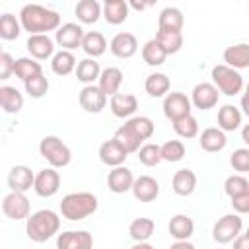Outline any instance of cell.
<instances>
[{"instance_id": "1", "label": "cell", "mask_w": 249, "mask_h": 249, "mask_svg": "<svg viewBox=\"0 0 249 249\" xmlns=\"http://www.w3.org/2000/svg\"><path fill=\"white\" fill-rule=\"evenodd\" d=\"M19 23L29 35H47L60 27V16L54 10H49L39 4H27L19 12Z\"/></svg>"}, {"instance_id": "2", "label": "cell", "mask_w": 249, "mask_h": 249, "mask_svg": "<svg viewBox=\"0 0 249 249\" xmlns=\"http://www.w3.org/2000/svg\"><path fill=\"white\" fill-rule=\"evenodd\" d=\"M60 228V218L56 212L53 210H37L33 212L29 218H27V224H25V231H27V237L35 243H43L47 239H51Z\"/></svg>"}, {"instance_id": "3", "label": "cell", "mask_w": 249, "mask_h": 249, "mask_svg": "<svg viewBox=\"0 0 249 249\" xmlns=\"http://www.w3.org/2000/svg\"><path fill=\"white\" fill-rule=\"evenodd\" d=\"M97 210V196L91 193H70L60 200V212L64 218L78 222L91 216Z\"/></svg>"}, {"instance_id": "4", "label": "cell", "mask_w": 249, "mask_h": 249, "mask_svg": "<svg viewBox=\"0 0 249 249\" xmlns=\"http://www.w3.org/2000/svg\"><path fill=\"white\" fill-rule=\"evenodd\" d=\"M41 156L51 163V167H66L72 160L70 148L58 138V136H45L39 144Z\"/></svg>"}, {"instance_id": "5", "label": "cell", "mask_w": 249, "mask_h": 249, "mask_svg": "<svg viewBox=\"0 0 249 249\" xmlns=\"http://www.w3.org/2000/svg\"><path fill=\"white\" fill-rule=\"evenodd\" d=\"M212 80H214V86L218 88V91L224 95H230V97L243 89L241 74L226 64H218L212 68Z\"/></svg>"}, {"instance_id": "6", "label": "cell", "mask_w": 249, "mask_h": 249, "mask_svg": "<svg viewBox=\"0 0 249 249\" xmlns=\"http://www.w3.org/2000/svg\"><path fill=\"white\" fill-rule=\"evenodd\" d=\"M243 228V222L239 214H224L212 228V237L218 243H230L239 237V231Z\"/></svg>"}, {"instance_id": "7", "label": "cell", "mask_w": 249, "mask_h": 249, "mask_svg": "<svg viewBox=\"0 0 249 249\" xmlns=\"http://www.w3.org/2000/svg\"><path fill=\"white\" fill-rule=\"evenodd\" d=\"M163 115L175 123L187 115H191V99L181 91H171L163 99Z\"/></svg>"}, {"instance_id": "8", "label": "cell", "mask_w": 249, "mask_h": 249, "mask_svg": "<svg viewBox=\"0 0 249 249\" xmlns=\"http://www.w3.org/2000/svg\"><path fill=\"white\" fill-rule=\"evenodd\" d=\"M2 212L10 220H27L29 218V200L23 193H10L2 200Z\"/></svg>"}, {"instance_id": "9", "label": "cell", "mask_w": 249, "mask_h": 249, "mask_svg": "<svg viewBox=\"0 0 249 249\" xmlns=\"http://www.w3.org/2000/svg\"><path fill=\"white\" fill-rule=\"evenodd\" d=\"M218 88L210 82H200L193 88V93H191V103L200 109V111H208L212 107H216L218 103Z\"/></svg>"}, {"instance_id": "10", "label": "cell", "mask_w": 249, "mask_h": 249, "mask_svg": "<svg viewBox=\"0 0 249 249\" xmlns=\"http://www.w3.org/2000/svg\"><path fill=\"white\" fill-rule=\"evenodd\" d=\"M35 193L39 196H53L58 193L60 189V175L54 167H45L35 175V185H33Z\"/></svg>"}, {"instance_id": "11", "label": "cell", "mask_w": 249, "mask_h": 249, "mask_svg": "<svg viewBox=\"0 0 249 249\" xmlns=\"http://www.w3.org/2000/svg\"><path fill=\"white\" fill-rule=\"evenodd\" d=\"M84 35L86 33L78 23H64L56 29L54 41L58 43V47H62V51H72V49L82 47Z\"/></svg>"}, {"instance_id": "12", "label": "cell", "mask_w": 249, "mask_h": 249, "mask_svg": "<svg viewBox=\"0 0 249 249\" xmlns=\"http://www.w3.org/2000/svg\"><path fill=\"white\" fill-rule=\"evenodd\" d=\"M78 101H80L84 111L101 113L107 105V95L99 89V86H86V88H82V91L78 95Z\"/></svg>"}, {"instance_id": "13", "label": "cell", "mask_w": 249, "mask_h": 249, "mask_svg": "<svg viewBox=\"0 0 249 249\" xmlns=\"http://www.w3.org/2000/svg\"><path fill=\"white\" fill-rule=\"evenodd\" d=\"M56 249H93V237L89 231H62L56 237Z\"/></svg>"}, {"instance_id": "14", "label": "cell", "mask_w": 249, "mask_h": 249, "mask_svg": "<svg viewBox=\"0 0 249 249\" xmlns=\"http://www.w3.org/2000/svg\"><path fill=\"white\" fill-rule=\"evenodd\" d=\"M35 185V175L27 165H14L8 173V187L14 193H25Z\"/></svg>"}, {"instance_id": "15", "label": "cell", "mask_w": 249, "mask_h": 249, "mask_svg": "<svg viewBox=\"0 0 249 249\" xmlns=\"http://www.w3.org/2000/svg\"><path fill=\"white\" fill-rule=\"evenodd\" d=\"M132 185H134V177H132V171L124 165H119V167H113L107 175V187L109 191L117 193V195H123L126 191H132Z\"/></svg>"}, {"instance_id": "16", "label": "cell", "mask_w": 249, "mask_h": 249, "mask_svg": "<svg viewBox=\"0 0 249 249\" xmlns=\"http://www.w3.org/2000/svg\"><path fill=\"white\" fill-rule=\"evenodd\" d=\"M126 156H128V152H126L115 138L105 140V142L99 146V160H101L105 165H109V167H119V165H123L124 160H126Z\"/></svg>"}, {"instance_id": "17", "label": "cell", "mask_w": 249, "mask_h": 249, "mask_svg": "<svg viewBox=\"0 0 249 249\" xmlns=\"http://www.w3.org/2000/svg\"><path fill=\"white\" fill-rule=\"evenodd\" d=\"M132 195L140 202H152L160 195V183L154 177H150V175H140V177L134 179Z\"/></svg>"}, {"instance_id": "18", "label": "cell", "mask_w": 249, "mask_h": 249, "mask_svg": "<svg viewBox=\"0 0 249 249\" xmlns=\"http://www.w3.org/2000/svg\"><path fill=\"white\" fill-rule=\"evenodd\" d=\"M109 49H111V53H113L115 56H119V58H130V56L136 54V51H138V41H136V37H134L132 33L123 31V33H117V35L111 39Z\"/></svg>"}, {"instance_id": "19", "label": "cell", "mask_w": 249, "mask_h": 249, "mask_svg": "<svg viewBox=\"0 0 249 249\" xmlns=\"http://www.w3.org/2000/svg\"><path fill=\"white\" fill-rule=\"evenodd\" d=\"M224 62H226V66H230L233 70L249 68V45L247 43H237V45L226 47Z\"/></svg>"}, {"instance_id": "20", "label": "cell", "mask_w": 249, "mask_h": 249, "mask_svg": "<svg viewBox=\"0 0 249 249\" xmlns=\"http://www.w3.org/2000/svg\"><path fill=\"white\" fill-rule=\"evenodd\" d=\"M27 51L35 60H45L49 56H54V43L49 35H29Z\"/></svg>"}, {"instance_id": "21", "label": "cell", "mask_w": 249, "mask_h": 249, "mask_svg": "<svg viewBox=\"0 0 249 249\" xmlns=\"http://www.w3.org/2000/svg\"><path fill=\"white\" fill-rule=\"evenodd\" d=\"M138 109V99L132 95V93H117L111 97V111L115 117H121V119H126L136 113Z\"/></svg>"}, {"instance_id": "22", "label": "cell", "mask_w": 249, "mask_h": 249, "mask_svg": "<svg viewBox=\"0 0 249 249\" xmlns=\"http://www.w3.org/2000/svg\"><path fill=\"white\" fill-rule=\"evenodd\" d=\"M198 144L204 152H220V150L226 148L228 138H226L224 130H220L216 126H210V128L202 130V134L198 136Z\"/></svg>"}, {"instance_id": "23", "label": "cell", "mask_w": 249, "mask_h": 249, "mask_svg": "<svg viewBox=\"0 0 249 249\" xmlns=\"http://www.w3.org/2000/svg\"><path fill=\"white\" fill-rule=\"evenodd\" d=\"M123 84V72L121 68L117 66H109L105 70H101V76H99V89L109 97L117 95L119 93V88Z\"/></svg>"}, {"instance_id": "24", "label": "cell", "mask_w": 249, "mask_h": 249, "mask_svg": "<svg viewBox=\"0 0 249 249\" xmlns=\"http://www.w3.org/2000/svg\"><path fill=\"white\" fill-rule=\"evenodd\" d=\"M171 187H173V191L179 195V196H189V195H193V191H195V187H196V175H195V171H191V169H179V171H175V175H173V179H171Z\"/></svg>"}, {"instance_id": "25", "label": "cell", "mask_w": 249, "mask_h": 249, "mask_svg": "<svg viewBox=\"0 0 249 249\" xmlns=\"http://www.w3.org/2000/svg\"><path fill=\"white\" fill-rule=\"evenodd\" d=\"M167 228H169L171 237H175L177 241H189V237L195 231V222L189 216H185V214H175L169 220V226Z\"/></svg>"}, {"instance_id": "26", "label": "cell", "mask_w": 249, "mask_h": 249, "mask_svg": "<svg viewBox=\"0 0 249 249\" xmlns=\"http://www.w3.org/2000/svg\"><path fill=\"white\" fill-rule=\"evenodd\" d=\"M103 18L111 25H119L128 18V4L124 0H105Z\"/></svg>"}, {"instance_id": "27", "label": "cell", "mask_w": 249, "mask_h": 249, "mask_svg": "<svg viewBox=\"0 0 249 249\" xmlns=\"http://www.w3.org/2000/svg\"><path fill=\"white\" fill-rule=\"evenodd\" d=\"M241 124V111L235 105H224L218 111V128L224 132H233Z\"/></svg>"}, {"instance_id": "28", "label": "cell", "mask_w": 249, "mask_h": 249, "mask_svg": "<svg viewBox=\"0 0 249 249\" xmlns=\"http://www.w3.org/2000/svg\"><path fill=\"white\" fill-rule=\"evenodd\" d=\"M0 105L6 113H19L23 107V95L14 86H2L0 88Z\"/></svg>"}, {"instance_id": "29", "label": "cell", "mask_w": 249, "mask_h": 249, "mask_svg": "<svg viewBox=\"0 0 249 249\" xmlns=\"http://www.w3.org/2000/svg\"><path fill=\"white\" fill-rule=\"evenodd\" d=\"M128 154H132V152H138L140 148H142V138L128 126V123H124L123 126H119L117 130H115V136H113Z\"/></svg>"}, {"instance_id": "30", "label": "cell", "mask_w": 249, "mask_h": 249, "mask_svg": "<svg viewBox=\"0 0 249 249\" xmlns=\"http://www.w3.org/2000/svg\"><path fill=\"white\" fill-rule=\"evenodd\" d=\"M101 76V68H99V62L95 58H84L78 62L76 66V78L86 84V86H93L95 80H99Z\"/></svg>"}, {"instance_id": "31", "label": "cell", "mask_w": 249, "mask_h": 249, "mask_svg": "<svg viewBox=\"0 0 249 249\" xmlns=\"http://www.w3.org/2000/svg\"><path fill=\"white\" fill-rule=\"evenodd\" d=\"M183 14L179 8H163L158 18V25L161 31H181L183 29Z\"/></svg>"}, {"instance_id": "32", "label": "cell", "mask_w": 249, "mask_h": 249, "mask_svg": "<svg viewBox=\"0 0 249 249\" xmlns=\"http://www.w3.org/2000/svg\"><path fill=\"white\" fill-rule=\"evenodd\" d=\"M154 228H156L154 220H150V218H134L130 222V226H128V233L136 243H144V241H148L152 237Z\"/></svg>"}, {"instance_id": "33", "label": "cell", "mask_w": 249, "mask_h": 249, "mask_svg": "<svg viewBox=\"0 0 249 249\" xmlns=\"http://www.w3.org/2000/svg\"><path fill=\"white\" fill-rule=\"evenodd\" d=\"M14 74L25 84V82L31 80V78L41 76V74H43V68H41V64H39L35 58H27V56H23V58H18V60H16Z\"/></svg>"}, {"instance_id": "34", "label": "cell", "mask_w": 249, "mask_h": 249, "mask_svg": "<svg viewBox=\"0 0 249 249\" xmlns=\"http://www.w3.org/2000/svg\"><path fill=\"white\" fill-rule=\"evenodd\" d=\"M74 12H76V16H78V19L82 23H95L99 19L103 8L95 0H82V2L76 4V10Z\"/></svg>"}, {"instance_id": "35", "label": "cell", "mask_w": 249, "mask_h": 249, "mask_svg": "<svg viewBox=\"0 0 249 249\" xmlns=\"http://www.w3.org/2000/svg\"><path fill=\"white\" fill-rule=\"evenodd\" d=\"M82 49L86 51V54L97 58V56H101V54L107 51V41H105V37H103L99 31H88V33L84 35Z\"/></svg>"}, {"instance_id": "36", "label": "cell", "mask_w": 249, "mask_h": 249, "mask_svg": "<svg viewBox=\"0 0 249 249\" xmlns=\"http://www.w3.org/2000/svg\"><path fill=\"white\" fill-rule=\"evenodd\" d=\"M169 78L165 76V74H161V72H154V74H150L148 78H146V82H144V89H146V93L148 95H152V97H163L167 91H169Z\"/></svg>"}, {"instance_id": "37", "label": "cell", "mask_w": 249, "mask_h": 249, "mask_svg": "<svg viewBox=\"0 0 249 249\" xmlns=\"http://www.w3.org/2000/svg\"><path fill=\"white\" fill-rule=\"evenodd\" d=\"M156 41L161 45V49L167 54H175L183 47V33L181 31H161V29H158Z\"/></svg>"}, {"instance_id": "38", "label": "cell", "mask_w": 249, "mask_h": 249, "mask_svg": "<svg viewBox=\"0 0 249 249\" xmlns=\"http://www.w3.org/2000/svg\"><path fill=\"white\" fill-rule=\"evenodd\" d=\"M142 58L150 66H161L165 62V58H167V53L161 49V45L156 39H150L142 47Z\"/></svg>"}, {"instance_id": "39", "label": "cell", "mask_w": 249, "mask_h": 249, "mask_svg": "<svg viewBox=\"0 0 249 249\" xmlns=\"http://www.w3.org/2000/svg\"><path fill=\"white\" fill-rule=\"evenodd\" d=\"M51 68L58 76H68L70 72L76 70V58L70 51H58L51 60Z\"/></svg>"}, {"instance_id": "40", "label": "cell", "mask_w": 249, "mask_h": 249, "mask_svg": "<svg viewBox=\"0 0 249 249\" xmlns=\"http://www.w3.org/2000/svg\"><path fill=\"white\" fill-rule=\"evenodd\" d=\"M21 33V23L16 19V16L12 14H2L0 16V37L6 41L18 39Z\"/></svg>"}, {"instance_id": "41", "label": "cell", "mask_w": 249, "mask_h": 249, "mask_svg": "<svg viewBox=\"0 0 249 249\" xmlns=\"http://www.w3.org/2000/svg\"><path fill=\"white\" fill-rule=\"evenodd\" d=\"M138 160H140V163H144L148 167L158 165L161 161V146H158L154 142L142 144V148L138 150Z\"/></svg>"}, {"instance_id": "42", "label": "cell", "mask_w": 249, "mask_h": 249, "mask_svg": "<svg viewBox=\"0 0 249 249\" xmlns=\"http://www.w3.org/2000/svg\"><path fill=\"white\" fill-rule=\"evenodd\" d=\"M173 130L181 138H195L198 134V123H196V119L193 115H187V117H183V119L173 123Z\"/></svg>"}, {"instance_id": "43", "label": "cell", "mask_w": 249, "mask_h": 249, "mask_svg": "<svg viewBox=\"0 0 249 249\" xmlns=\"http://www.w3.org/2000/svg\"><path fill=\"white\" fill-rule=\"evenodd\" d=\"M126 123H128V126H130L142 140L152 138V134H154V123H152L150 117H132V119H128Z\"/></svg>"}, {"instance_id": "44", "label": "cell", "mask_w": 249, "mask_h": 249, "mask_svg": "<svg viewBox=\"0 0 249 249\" xmlns=\"http://www.w3.org/2000/svg\"><path fill=\"white\" fill-rule=\"evenodd\" d=\"M185 156V146L181 140H167L163 146H161V160L165 161H179L183 160Z\"/></svg>"}, {"instance_id": "45", "label": "cell", "mask_w": 249, "mask_h": 249, "mask_svg": "<svg viewBox=\"0 0 249 249\" xmlns=\"http://www.w3.org/2000/svg\"><path fill=\"white\" fill-rule=\"evenodd\" d=\"M224 191L226 195L231 198V196H237L241 193H247L249 191V181L243 177V175H230L224 183Z\"/></svg>"}, {"instance_id": "46", "label": "cell", "mask_w": 249, "mask_h": 249, "mask_svg": "<svg viewBox=\"0 0 249 249\" xmlns=\"http://www.w3.org/2000/svg\"><path fill=\"white\" fill-rule=\"evenodd\" d=\"M25 91H27L31 97L39 99V97H43V95L49 91V80H47L43 74L37 76V78L27 80V82H25Z\"/></svg>"}, {"instance_id": "47", "label": "cell", "mask_w": 249, "mask_h": 249, "mask_svg": "<svg viewBox=\"0 0 249 249\" xmlns=\"http://www.w3.org/2000/svg\"><path fill=\"white\" fill-rule=\"evenodd\" d=\"M230 163L235 171L239 173H247L249 171V148H239L231 154L230 158Z\"/></svg>"}, {"instance_id": "48", "label": "cell", "mask_w": 249, "mask_h": 249, "mask_svg": "<svg viewBox=\"0 0 249 249\" xmlns=\"http://www.w3.org/2000/svg\"><path fill=\"white\" fill-rule=\"evenodd\" d=\"M14 68H16V60L8 53H2L0 54V80H8L14 74Z\"/></svg>"}, {"instance_id": "49", "label": "cell", "mask_w": 249, "mask_h": 249, "mask_svg": "<svg viewBox=\"0 0 249 249\" xmlns=\"http://www.w3.org/2000/svg\"><path fill=\"white\" fill-rule=\"evenodd\" d=\"M231 206L237 214H247L249 212V191L241 193L237 196H231Z\"/></svg>"}, {"instance_id": "50", "label": "cell", "mask_w": 249, "mask_h": 249, "mask_svg": "<svg viewBox=\"0 0 249 249\" xmlns=\"http://www.w3.org/2000/svg\"><path fill=\"white\" fill-rule=\"evenodd\" d=\"M233 249H249V237L243 233L233 241Z\"/></svg>"}, {"instance_id": "51", "label": "cell", "mask_w": 249, "mask_h": 249, "mask_svg": "<svg viewBox=\"0 0 249 249\" xmlns=\"http://www.w3.org/2000/svg\"><path fill=\"white\" fill-rule=\"evenodd\" d=\"M241 109H243L245 115H249V84L245 86V93L241 97Z\"/></svg>"}, {"instance_id": "52", "label": "cell", "mask_w": 249, "mask_h": 249, "mask_svg": "<svg viewBox=\"0 0 249 249\" xmlns=\"http://www.w3.org/2000/svg\"><path fill=\"white\" fill-rule=\"evenodd\" d=\"M169 249H195V245L189 243V241H175Z\"/></svg>"}, {"instance_id": "53", "label": "cell", "mask_w": 249, "mask_h": 249, "mask_svg": "<svg viewBox=\"0 0 249 249\" xmlns=\"http://www.w3.org/2000/svg\"><path fill=\"white\" fill-rule=\"evenodd\" d=\"M241 140L249 146V124H245V126H243V130H241Z\"/></svg>"}, {"instance_id": "54", "label": "cell", "mask_w": 249, "mask_h": 249, "mask_svg": "<svg viewBox=\"0 0 249 249\" xmlns=\"http://www.w3.org/2000/svg\"><path fill=\"white\" fill-rule=\"evenodd\" d=\"M130 249H154V247H152L150 243H146V241H144V243H136V245H132Z\"/></svg>"}, {"instance_id": "55", "label": "cell", "mask_w": 249, "mask_h": 249, "mask_svg": "<svg viewBox=\"0 0 249 249\" xmlns=\"http://www.w3.org/2000/svg\"><path fill=\"white\" fill-rule=\"evenodd\" d=\"M130 6H132L134 10H144V8H148V4H142V2H130Z\"/></svg>"}, {"instance_id": "56", "label": "cell", "mask_w": 249, "mask_h": 249, "mask_svg": "<svg viewBox=\"0 0 249 249\" xmlns=\"http://www.w3.org/2000/svg\"><path fill=\"white\" fill-rule=\"evenodd\" d=\"M245 235H247V237H249V228H247V233H245Z\"/></svg>"}]
</instances>
